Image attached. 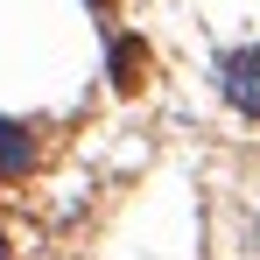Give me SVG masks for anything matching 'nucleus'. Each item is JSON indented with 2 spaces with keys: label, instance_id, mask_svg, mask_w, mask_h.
<instances>
[{
  "label": "nucleus",
  "instance_id": "obj_1",
  "mask_svg": "<svg viewBox=\"0 0 260 260\" xmlns=\"http://www.w3.org/2000/svg\"><path fill=\"white\" fill-rule=\"evenodd\" d=\"M218 91H225L246 120H260V43L225 49V56H218Z\"/></svg>",
  "mask_w": 260,
  "mask_h": 260
},
{
  "label": "nucleus",
  "instance_id": "obj_2",
  "mask_svg": "<svg viewBox=\"0 0 260 260\" xmlns=\"http://www.w3.org/2000/svg\"><path fill=\"white\" fill-rule=\"evenodd\" d=\"M106 71H113V85H120V91H141V78H148V49L134 43V36H113Z\"/></svg>",
  "mask_w": 260,
  "mask_h": 260
},
{
  "label": "nucleus",
  "instance_id": "obj_3",
  "mask_svg": "<svg viewBox=\"0 0 260 260\" xmlns=\"http://www.w3.org/2000/svg\"><path fill=\"white\" fill-rule=\"evenodd\" d=\"M28 162H36V134L21 120H0V183H14Z\"/></svg>",
  "mask_w": 260,
  "mask_h": 260
},
{
  "label": "nucleus",
  "instance_id": "obj_4",
  "mask_svg": "<svg viewBox=\"0 0 260 260\" xmlns=\"http://www.w3.org/2000/svg\"><path fill=\"white\" fill-rule=\"evenodd\" d=\"M246 246H253V253H260V218H253V225H246Z\"/></svg>",
  "mask_w": 260,
  "mask_h": 260
},
{
  "label": "nucleus",
  "instance_id": "obj_5",
  "mask_svg": "<svg viewBox=\"0 0 260 260\" xmlns=\"http://www.w3.org/2000/svg\"><path fill=\"white\" fill-rule=\"evenodd\" d=\"M91 14H113V0H91Z\"/></svg>",
  "mask_w": 260,
  "mask_h": 260
},
{
  "label": "nucleus",
  "instance_id": "obj_6",
  "mask_svg": "<svg viewBox=\"0 0 260 260\" xmlns=\"http://www.w3.org/2000/svg\"><path fill=\"white\" fill-rule=\"evenodd\" d=\"M0 260H7V232H0Z\"/></svg>",
  "mask_w": 260,
  "mask_h": 260
}]
</instances>
